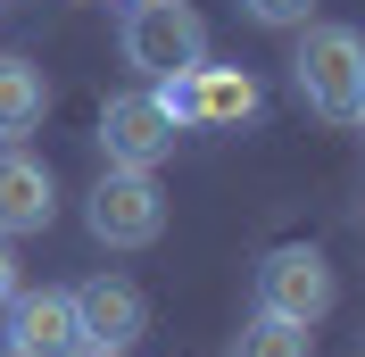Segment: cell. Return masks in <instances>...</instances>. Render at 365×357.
I'll return each mask as SVG.
<instances>
[{
    "label": "cell",
    "mask_w": 365,
    "mask_h": 357,
    "mask_svg": "<svg viewBox=\"0 0 365 357\" xmlns=\"http://www.w3.org/2000/svg\"><path fill=\"white\" fill-rule=\"evenodd\" d=\"M232 357H316V324H282V316H250L232 333Z\"/></svg>",
    "instance_id": "10"
},
{
    "label": "cell",
    "mask_w": 365,
    "mask_h": 357,
    "mask_svg": "<svg viewBox=\"0 0 365 357\" xmlns=\"http://www.w3.org/2000/svg\"><path fill=\"white\" fill-rule=\"evenodd\" d=\"M0 316H9V324H0V357H75L83 349L75 291H17Z\"/></svg>",
    "instance_id": "5"
},
{
    "label": "cell",
    "mask_w": 365,
    "mask_h": 357,
    "mask_svg": "<svg viewBox=\"0 0 365 357\" xmlns=\"http://www.w3.org/2000/svg\"><path fill=\"white\" fill-rule=\"evenodd\" d=\"M175 116H166L158 91H116L108 109H100V158L108 166H158L166 150H175Z\"/></svg>",
    "instance_id": "6"
},
{
    "label": "cell",
    "mask_w": 365,
    "mask_h": 357,
    "mask_svg": "<svg viewBox=\"0 0 365 357\" xmlns=\"http://www.w3.org/2000/svg\"><path fill=\"white\" fill-rule=\"evenodd\" d=\"M17 291H25V283H17V249L0 241V308H9V299H17Z\"/></svg>",
    "instance_id": "12"
},
{
    "label": "cell",
    "mask_w": 365,
    "mask_h": 357,
    "mask_svg": "<svg viewBox=\"0 0 365 357\" xmlns=\"http://www.w3.org/2000/svg\"><path fill=\"white\" fill-rule=\"evenodd\" d=\"M291 91L324 116V125H357L365 116V34L357 25H299Z\"/></svg>",
    "instance_id": "1"
},
{
    "label": "cell",
    "mask_w": 365,
    "mask_h": 357,
    "mask_svg": "<svg viewBox=\"0 0 365 357\" xmlns=\"http://www.w3.org/2000/svg\"><path fill=\"white\" fill-rule=\"evenodd\" d=\"M125 9H133V0H125Z\"/></svg>",
    "instance_id": "14"
},
{
    "label": "cell",
    "mask_w": 365,
    "mask_h": 357,
    "mask_svg": "<svg viewBox=\"0 0 365 357\" xmlns=\"http://www.w3.org/2000/svg\"><path fill=\"white\" fill-rule=\"evenodd\" d=\"M75 357H133V349H100V341H83V349H75Z\"/></svg>",
    "instance_id": "13"
},
{
    "label": "cell",
    "mask_w": 365,
    "mask_h": 357,
    "mask_svg": "<svg viewBox=\"0 0 365 357\" xmlns=\"http://www.w3.org/2000/svg\"><path fill=\"white\" fill-rule=\"evenodd\" d=\"M332 299H341V283H332V266H324V249L307 241H282L257 258V316H282V324H324L332 316Z\"/></svg>",
    "instance_id": "4"
},
{
    "label": "cell",
    "mask_w": 365,
    "mask_h": 357,
    "mask_svg": "<svg viewBox=\"0 0 365 357\" xmlns=\"http://www.w3.org/2000/svg\"><path fill=\"white\" fill-rule=\"evenodd\" d=\"M207 59V25L191 0H133L125 9V67L141 75H182Z\"/></svg>",
    "instance_id": "3"
},
{
    "label": "cell",
    "mask_w": 365,
    "mask_h": 357,
    "mask_svg": "<svg viewBox=\"0 0 365 357\" xmlns=\"http://www.w3.org/2000/svg\"><path fill=\"white\" fill-rule=\"evenodd\" d=\"M250 9V25H274V34H291V25L316 17V0H241Z\"/></svg>",
    "instance_id": "11"
},
{
    "label": "cell",
    "mask_w": 365,
    "mask_h": 357,
    "mask_svg": "<svg viewBox=\"0 0 365 357\" xmlns=\"http://www.w3.org/2000/svg\"><path fill=\"white\" fill-rule=\"evenodd\" d=\"M83 224H91L100 249H150L166 233L158 175H150V166H108V175L91 183V200H83Z\"/></svg>",
    "instance_id": "2"
},
{
    "label": "cell",
    "mask_w": 365,
    "mask_h": 357,
    "mask_svg": "<svg viewBox=\"0 0 365 357\" xmlns=\"http://www.w3.org/2000/svg\"><path fill=\"white\" fill-rule=\"evenodd\" d=\"M357 125H365V116H357Z\"/></svg>",
    "instance_id": "15"
},
{
    "label": "cell",
    "mask_w": 365,
    "mask_h": 357,
    "mask_svg": "<svg viewBox=\"0 0 365 357\" xmlns=\"http://www.w3.org/2000/svg\"><path fill=\"white\" fill-rule=\"evenodd\" d=\"M75 316H83V341H100V349H133L141 324H150V299H141L125 274H91V283L75 291Z\"/></svg>",
    "instance_id": "8"
},
{
    "label": "cell",
    "mask_w": 365,
    "mask_h": 357,
    "mask_svg": "<svg viewBox=\"0 0 365 357\" xmlns=\"http://www.w3.org/2000/svg\"><path fill=\"white\" fill-rule=\"evenodd\" d=\"M50 216H58V183H50V166L25 158L17 141H0V241L50 233Z\"/></svg>",
    "instance_id": "7"
},
{
    "label": "cell",
    "mask_w": 365,
    "mask_h": 357,
    "mask_svg": "<svg viewBox=\"0 0 365 357\" xmlns=\"http://www.w3.org/2000/svg\"><path fill=\"white\" fill-rule=\"evenodd\" d=\"M50 116V75L34 59H0V141H25Z\"/></svg>",
    "instance_id": "9"
}]
</instances>
